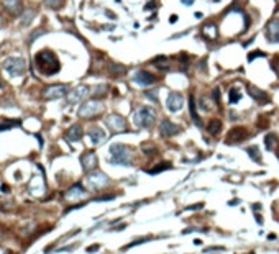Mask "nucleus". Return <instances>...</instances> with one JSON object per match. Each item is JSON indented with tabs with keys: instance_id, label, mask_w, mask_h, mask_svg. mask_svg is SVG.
Here are the masks:
<instances>
[{
	"instance_id": "nucleus-33",
	"label": "nucleus",
	"mask_w": 279,
	"mask_h": 254,
	"mask_svg": "<svg viewBox=\"0 0 279 254\" xmlns=\"http://www.w3.org/2000/svg\"><path fill=\"white\" fill-rule=\"evenodd\" d=\"M241 98V93L238 89H232L230 90V103H238Z\"/></svg>"
},
{
	"instance_id": "nucleus-1",
	"label": "nucleus",
	"mask_w": 279,
	"mask_h": 254,
	"mask_svg": "<svg viewBox=\"0 0 279 254\" xmlns=\"http://www.w3.org/2000/svg\"><path fill=\"white\" fill-rule=\"evenodd\" d=\"M35 64H36L38 71L41 72V74H45V76H53L61 67V64L58 61V57H56V54L53 53V51H49V49L40 51V53L35 56Z\"/></svg>"
},
{
	"instance_id": "nucleus-20",
	"label": "nucleus",
	"mask_w": 279,
	"mask_h": 254,
	"mask_svg": "<svg viewBox=\"0 0 279 254\" xmlns=\"http://www.w3.org/2000/svg\"><path fill=\"white\" fill-rule=\"evenodd\" d=\"M35 15H36V10L25 8L23 13H21V21H20V25H21V26H28V25L31 23V20L35 18Z\"/></svg>"
},
{
	"instance_id": "nucleus-52",
	"label": "nucleus",
	"mask_w": 279,
	"mask_h": 254,
	"mask_svg": "<svg viewBox=\"0 0 279 254\" xmlns=\"http://www.w3.org/2000/svg\"><path fill=\"white\" fill-rule=\"evenodd\" d=\"M213 2H218V0H213Z\"/></svg>"
},
{
	"instance_id": "nucleus-40",
	"label": "nucleus",
	"mask_w": 279,
	"mask_h": 254,
	"mask_svg": "<svg viewBox=\"0 0 279 254\" xmlns=\"http://www.w3.org/2000/svg\"><path fill=\"white\" fill-rule=\"evenodd\" d=\"M143 151H145V154H153L156 149H154L153 146H148V148H146V144H145V146H143Z\"/></svg>"
},
{
	"instance_id": "nucleus-35",
	"label": "nucleus",
	"mask_w": 279,
	"mask_h": 254,
	"mask_svg": "<svg viewBox=\"0 0 279 254\" xmlns=\"http://www.w3.org/2000/svg\"><path fill=\"white\" fill-rule=\"evenodd\" d=\"M151 238H140V239H137V241H131V243H128L123 249H130V248H133V246H138V244H143V243H146V241H149Z\"/></svg>"
},
{
	"instance_id": "nucleus-18",
	"label": "nucleus",
	"mask_w": 279,
	"mask_h": 254,
	"mask_svg": "<svg viewBox=\"0 0 279 254\" xmlns=\"http://www.w3.org/2000/svg\"><path fill=\"white\" fill-rule=\"evenodd\" d=\"M82 138V126L81 125H72L67 131H66V140L74 143V141H79Z\"/></svg>"
},
{
	"instance_id": "nucleus-48",
	"label": "nucleus",
	"mask_w": 279,
	"mask_h": 254,
	"mask_svg": "<svg viewBox=\"0 0 279 254\" xmlns=\"http://www.w3.org/2000/svg\"><path fill=\"white\" fill-rule=\"evenodd\" d=\"M105 13H107V15H109L110 18H115V15H113V13H112V12H105Z\"/></svg>"
},
{
	"instance_id": "nucleus-11",
	"label": "nucleus",
	"mask_w": 279,
	"mask_h": 254,
	"mask_svg": "<svg viewBox=\"0 0 279 254\" xmlns=\"http://www.w3.org/2000/svg\"><path fill=\"white\" fill-rule=\"evenodd\" d=\"M248 138V130L243 126H235L233 130H230V133L227 136V143L233 144V143H241Z\"/></svg>"
},
{
	"instance_id": "nucleus-44",
	"label": "nucleus",
	"mask_w": 279,
	"mask_h": 254,
	"mask_svg": "<svg viewBox=\"0 0 279 254\" xmlns=\"http://www.w3.org/2000/svg\"><path fill=\"white\" fill-rule=\"evenodd\" d=\"M213 100H215V102L220 100V98H218V89H213Z\"/></svg>"
},
{
	"instance_id": "nucleus-24",
	"label": "nucleus",
	"mask_w": 279,
	"mask_h": 254,
	"mask_svg": "<svg viewBox=\"0 0 279 254\" xmlns=\"http://www.w3.org/2000/svg\"><path fill=\"white\" fill-rule=\"evenodd\" d=\"M207 131L210 135H218L222 131V121L220 120H210L207 125Z\"/></svg>"
},
{
	"instance_id": "nucleus-30",
	"label": "nucleus",
	"mask_w": 279,
	"mask_h": 254,
	"mask_svg": "<svg viewBox=\"0 0 279 254\" xmlns=\"http://www.w3.org/2000/svg\"><path fill=\"white\" fill-rule=\"evenodd\" d=\"M45 3L49 7V8H53V10H59V8H62L64 0H45Z\"/></svg>"
},
{
	"instance_id": "nucleus-13",
	"label": "nucleus",
	"mask_w": 279,
	"mask_h": 254,
	"mask_svg": "<svg viewBox=\"0 0 279 254\" xmlns=\"http://www.w3.org/2000/svg\"><path fill=\"white\" fill-rule=\"evenodd\" d=\"M179 131H181V126L173 123V121H169V120H166V118L159 123V133L163 136H174Z\"/></svg>"
},
{
	"instance_id": "nucleus-28",
	"label": "nucleus",
	"mask_w": 279,
	"mask_h": 254,
	"mask_svg": "<svg viewBox=\"0 0 279 254\" xmlns=\"http://www.w3.org/2000/svg\"><path fill=\"white\" fill-rule=\"evenodd\" d=\"M109 71L112 72V74H120V76H123V74H125V66L117 64V62H109Z\"/></svg>"
},
{
	"instance_id": "nucleus-41",
	"label": "nucleus",
	"mask_w": 279,
	"mask_h": 254,
	"mask_svg": "<svg viewBox=\"0 0 279 254\" xmlns=\"http://www.w3.org/2000/svg\"><path fill=\"white\" fill-rule=\"evenodd\" d=\"M145 95H146V97H149V100H153V102H158V98H156V93H154V92H146Z\"/></svg>"
},
{
	"instance_id": "nucleus-14",
	"label": "nucleus",
	"mask_w": 279,
	"mask_h": 254,
	"mask_svg": "<svg viewBox=\"0 0 279 254\" xmlns=\"http://www.w3.org/2000/svg\"><path fill=\"white\" fill-rule=\"evenodd\" d=\"M133 81L143 85V87H146V85H151L156 82V76H153L151 72H148V71H138L137 74L133 76Z\"/></svg>"
},
{
	"instance_id": "nucleus-27",
	"label": "nucleus",
	"mask_w": 279,
	"mask_h": 254,
	"mask_svg": "<svg viewBox=\"0 0 279 254\" xmlns=\"http://www.w3.org/2000/svg\"><path fill=\"white\" fill-rule=\"evenodd\" d=\"M248 151V154H249V157L253 159L255 162H261V152H260V149H258V146H251V148H248L246 149Z\"/></svg>"
},
{
	"instance_id": "nucleus-8",
	"label": "nucleus",
	"mask_w": 279,
	"mask_h": 254,
	"mask_svg": "<svg viewBox=\"0 0 279 254\" xmlns=\"http://www.w3.org/2000/svg\"><path fill=\"white\" fill-rule=\"evenodd\" d=\"M107 184H109V177L105 176L104 172H90L89 176H87V185L90 188H95V190H99V188H102L105 187Z\"/></svg>"
},
{
	"instance_id": "nucleus-34",
	"label": "nucleus",
	"mask_w": 279,
	"mask_h": 254,
	"mask_svg": "<svg viewBox=\"0 0 279 254\" xmlns=\"http://www.w3.org/2000/svg\"><path fill=\"white\" fill-rule=\"evenodd\" d=\"M256 57H266V53H264V51L256 49V51H253V53H249V54H248V61L251 62V61L256 59Z\"/></svg>"
},
{
	"instance_id": "nucleus-38",
	"label": "nucleus",
	"mask_w": 279,
	"mask_h": 254,
	"mask_svg": "<svg viewBox=\"0 0 279 254\" xmlns=\"http://www.w3.org/2000/svg\"><path fill=\"white\" fill-rule=\"evenodd\" d=\"M271 67L274 72H279V56H274V59L271 61Z\"/></svg>"
},
{
	"instance_id": "nucleus-3",
	"label": "nucleus",
	"mask_w": 279,
	"mask_h": 254,
	"mask_svg": "<svg viewBox=\"0 0 279 254\" xmlns=\"http://www.w3.org/2000/svg\"><path fill=\"white\" fill-rule=\"evenodd\" d=\"M156 121V112L151 107H140L135 113V123L143 128H151Z\"/></svg>"
},
{
	"instance_id": "nucleus-12",
	"label": "nucleus",
	"mask_w": 279,
	"mask_h": 254,
	"mask_svg": "<svg viewBox=\"0 0 279 254\" xmlns=\"http://www.w3.org/2000/svg\"><path fill=\"white\" fill-rule=\"evenodd\" d=\"M81 164H82V169H84L85 172L94 171V169L97 167V156H95V152H94V151L84 152V154L81 156Z\"/></svg>"
},
{
	"instance_id": "nucleus-16",
	"label": "nucleus",
	"mask_w": 279,
	"mask_h": 254,
	"mask_svg": "<svg viewBox=\"0 0 279 254\" xmlns=\"http://www.w3.org/2000/svg\"><path fill=\"white\" fill-rule=\"evenodd\" d=\"M2 7L10 13V15H20L23 13V7H21L20 0H2Z\"/></svg>"
},
{
	"instance_id": "nucleus-39",
	"label": "nucleus",
	"mask_w": 279,
	"mask_h": 254,
	"mask_svg": "<svg viewBox=\"0 0 279 254\" xmlns=\"http://www.w3.org/2000/svg\"><path fill=\"white\" fill-rule=\"evenodd\" d=\"M158 5H159V2H156V0H151V2H148V3L145 5V10H154Z\"/></svg>"
},
{
	"instance_id": "nucleus-31",
	"label": "nucleus",
	"mask_w": 279,
	"mask_h": 254,
	"mask_svg": "<svg viewBox=\"0 0 279 254\" xmlns=\"http://www.w3.org/2000/svg\"><path fill=\"white\" fill-rule=\"evenodd\" d=\"M277 141V138L274 136V135H268L266 138H264V146H266V149L268 151H271L274 148V143Z\"/></svg>"
},
{
	"instance_id": "nucleus-36",
	"label": "nucleus",
	"mask_w": 279,
	"mask_h": 254,
	"mask_svg": "<svg viewBox=\"0 0 279 254\" xmlns=\"http://www.w3.org/2000/svg\"><path fill=\"white\" fill-rule=\"evenodd\" d=\"M217 251H225L223 246H210V248H205L204 252L205 254H212V252H217Z\"/></svg>"
},
{
	"instance_id": "nucleus-47",
	"label": "nucleus",
	"mask_w": 279,
	"mask_h": 254,
	"mask_svg": "<svg viewBox=\"0 0 279 254\" xmlns=\"http://www.w3.org/2000/svg\"><path fill=\"white\" fill-rule=\"evenodd\" d=\"M8 190H10V188L7 187V185H2V192H8Z\"/></svg>"
},
{
	"instance_id": "nucleus-17",
	"label": "nucleus",
	"mask_w": 279,
	"mask_h": 254,
	"mask_svg": "<svg viewBox=\"0 0 279 254\" xmlns=\"http://www.w3.org/2000/svg\"><path fill=\"white\" fill-rule=\"evenodd\" d=\"M248 93L251 95V98H255V100H258V102H269V98H268V93L264 92V90H261V89H258L256 85H253V84H249L248 87Z\"/></svg>"
},
{
	"instance_id": "nucleus-37",
	"label": "nucleus",
	"mask_w": 279,
	"mask_h": 254,
	"mask_svg": "<svg viewBox=\"0 0 279 254\" xmlns=\"http://www.w3.org/2000/svg\"><path fill=\"white\" fill-rule=\"evenodd\" d=\"M105 92H107V85H99L97 89L94 90V95H95V97H100V95H104Z\"/></svg>"
},
{
	"instance_id": "nucleus-2",
	"label": "nucleus",
	"mask_w": 279,
	"mask_h": 254,
	"mask_svg": "<svg viewBox=\"0 0 279 254\" xmlns=\"http://www.w3.org/2000/svg\"><path fill=\"white\" fill-rule=\"evenodd\" d=\"M110 162L112 164H121V166H131V159H133V151L130 146L126 144H112L110 146Z\"/></svg>"
},
{
	"instance_id": "nucleus-51",
	"label": "nucleus",
	"mask_w": 279,
	"mask_h": 254,
	"mask_svg": "<svg viewBox=\"0 0 279 254\" xmlns=\"http://www.w3.org/2000/svg\"><path fill=\"white\" fill-rule=\"evenodd\" d=\"M248 254H255V252H248Z\"/></svg>"
},
{
	"instance_id": "nucleus-10",
	"label": "nucleus",
	"mask_w": 279,
	"mask_h": 254,
	"mask_svg": "<svg viewBox=\"0 0 279 254\" xmlns=\"http://www.w3.org/2000/svg\"><path fill=\"white\" fill-rule=\"evenodd\" d=\"M166 105H168V110L169 112H173V113L179 112L181 108H182V105H184V97L181 95L179 92H171L168 100H166Z\"/></svg>"
},
{
	"instance_id": "nucleus-21",
	"label": "nucleus",
	"mask_w": 279,
	"mask_h": 254,
	"mask_svg": "<svg viewBox=\"0 0 279 254\" xmlns=\"http://www.w3.org/2000/svg\"><path fill=\"white\" fill-rule=\"evenodd\" d=\"M85 193V188L81 185V184H76L69 188V190L66 192V197L67 198H76V197H79V195H84Z\"/></svg>"
},
{
	"instance_id": "nucleus-25",
	"label": "nucleus",
	"mask_w": 279,
	"mask_h": 254,
	"mask_svg": "<svg viewBox=\"0 0 279 254\" xmlns=\"http://www.w3.org/2000/svg\"><path fill=\"white\" fill-rule=\"evenodd\" d=\"M171 167H173V164H171V162H161V164H156L153 169H148L146 172L151 174V176H154V174H159V172L168 171V169H171Z\"/></svg>"
},
{
	"instance_id": "nucleus-50",
	"label": "nucleus",
	"mask_w": 279,
	"mask_h": 254,
	"mask_svg": "<svg viewBox=\"0 0 279 254\" xmlns=\"http://www.w3.org/2000/svg\"><path fill=\"white\" fill-rule=\"evenodd\" d=\"M277 157H279V149H277Z\"/></svg>"
},
{
	"instance_id": "nucleus-7",
	"label": "nucleus",
	"mask_w": 279,
	"mask_h": 254,
	"mask_svg": "<svg viewBox=\"0 0 279 254\" xmlns=\"http://www.w3.org/2000/svg\"><path fill=\"white\" fill-rule=\"evenodd\" d=\"M67 85L66 84H56V85H49L45 89V92H43V95H45V98L48 100H56V98H61L64 95H67Z\"/></svg>"
},
{
	"instance_id": "nucleus-9",
	"label": "nucleus",
	"mask_w": 279,
	"mask_h": 254,
	"mask_svg": "<svg viewBox=\"0 0 279 254\" xmlns=\"http://www.w3.org/2000/svg\"><path fill=\"white\" fill-rule=\"evenodd\" d=\"M90 93V89L87 85H77L71 92H67V103H77V102L84 100Z\"/></svg>"
},
{
	"instance_id": "nucleus-49",
	"label": "nucleus",
	"mask_w": 279,
	"mask_h": 254,
	"mask_svg": "<svg viewBox=\"0 0 279 254\" xmlns=\"http://www.w3.org/2000/svg\"><path fill=\"white\" fill-rule=\"evenodd\" d=\"M0 25H2V17H0Z\"/></svg>"
},
{
	"instance_id": "nucleus-32",
	"label": "nucleus",
	"mask_w": 279,
	"mask_h": 254,
	"mask_svg": "<svg viewBox=\"0 0 279 254\" xmlns=\"http://www.w3.org/2000/svg\"><path fill=\"white\" fill-rule=\"evenodd\" d=\"M20 125V121L18 120H10V121H3V123H0V131H3V130H10L13 126H18Z\"/></svg>"
},
{
	"instance_id": "nucleus-45",
	"label": "nucleus",
	"mask_w": 279,
	"mask_h": 254,
	"mask_svg": "<svg viewBox=\"0 0 279 254\" xmlns=\"http://www.w3.org/2000/svg\"><path fill=\"white\" fill-rule=\"evenodd\" d=\"M99 249V244H95V246H90V248H87V252H92V251H97Z\"/></svg>"
},
{
	"instance_id": "nucleus-43",
	"label": "nucleus",
	"mask_w": 279,
	"mask_h": 254,
	"mask_svg": "<svg viewBox=\"0 0 279 254\" xmlns=\"http://www.w3.org/2000/svg\"><path fill=\"white\" fill-rule=\"evenodd\" d=\"M204 205L202 203H197V205H192V207H187V210H197V208H202Z\"/></svg>"
},
{
	"instance_id": "nucleus-15",
	"label": "nucleus",
	"mask_w": 279,
	"mask_h": 254,
	"mask_svg": "<svg viewBox=\"0 0 279 254\" xmlns=\"http://www.w3.org/2000/svg\"><path fill=\"white\" fill-rule=\"evenodd\" d=\"M266 38L271 43H279V18H274V20H271L268 23Z\"/></svg>"
},
{
	"instance_id": "nucleus-19",
	"label": "nucleus",
	"mask_w": 279,
	"mask_h": 254,
	"mask_svg": "<svg viewBox=\"0 0 279 254\" xmlns=\"http://www.w3.org/2000/svg\"><path fill=\"white\" fill-rule=\"evenodd\" d=\"M89 138L94 144H99L105 140V131L99 126H92V128H89Z\"/></svg>"
},
{
	"instance_id": "nucleus-29",
	"label": "nucleus",
	"mask_w": 279,
	"mask_h": 254,
	"mask_svg": "<svg viewBox=\"0 0 279 254\" xmlns=\"http://www.w3.org/2000/svg\"><path fill=\"white\" fill-rule=\"evenodd\" d=\"M199 107L202 108L204 112H210V110H212V98L202 97V98L199 100Z\"/></svg>"
},
{
	"instance_id": "nucleus-22",
	"label": "nucleus",
	"mask_w": 279,
	"mask_h": 254,
	"mask_svg": "<svg viewBox=\"0 0 279 254\" xmlns=\"http://www.w3.org/2000/svg\"><path fill=\"white\" fill-rule=\"evenodd\" d=\"M202 36L205 40H215L217 38V26L215 25H212V23H209L204 30H202Z\"/></svg>"
},
{
	"instance_id": "nucleus-46",
	"label": "nucleus",
	"mask_w": 279,
	"mask_h": 254,
	"mask_svg": "<svg viewBox=\"0 0 279 254\" xmlns=\"http://www.w3.org/2000/svg\"><path fill=\"white\" fill-rule=\"evenodd\" d=\"M169 21H171V23H176V21H177V15H171V17H169Z\"/></svg>"
},
{
	"instance_id": "nucleus-26",
	"label": "nucleus",
	"mask_w": 279,
	"mask_h": 254,
	"mask_svg": "<svg viewBox=\"0 0 279 254\" xmlns=\"http://www.w3.org/2000/svg\"><path fill=\"white\" fill-rule=\"evenodd\" d=\"M154 66L158 67L159 71H168V69H169V61H168V57H166V56H159V57H156Z\"/></svg>"
},
{
	"instance_id": "nucleus-5",
	"label": "nucleus",
	"mask_w": 279,
	"mask_h": 254,
	"mask_svg": "<svg viewBox=\"0 0 279 254\" xmlns=\"http://www.w3.org/2000/svg\"><path fill=\"white\" fill-rule=\"evenodd\" d=\"M3 69L8 72L10 76L13 77H18V76H23L25 74V69H26V64L21 57H7L3 61Z\"/></svg>"
},
{
	"instance_id": "nucleus-23",
	"label": "nucleus",
	"mask_w": 279,
	"mask_h": 254,
	"mask_svg": "<svg viewBox=\"0 0 279 254\" xmlns=\"http://www.w3.org/2000/svg\"><path fill=\"white\" fill-rule=\"evenodd\" d=\"M189 107H190V117L192 120H194V123L200 128L202 126V121H200L199 118V115H197V110H196V102H194V97H189Z\"/></svg>"
},
{
	"instance_id": "nucleus-6",
	"label": "nucleus",
	"mask_w": 279,
	"mask_h": 254,
	"mask_svg": "<svg viewBox=\"0 0 279 254\" xmlns=\"http://www.w3.org/2000/svg\"><path fill=\"white\" fill-rule=\"evenodd\" d=\"M105 125L109 126L112 131H126V120L118 113H110L109 117L105 118Z\"/></svg>"
},
{
	"instance_id": "nucleus-4",
	"label": "nucleus",
	"mask_w": 279,
	"mask_h": 254,
	"mask_svg": "<svg viewBox=\"0 0 279 254\" xmlns=\"http://www.w3.org/2000/svg\"><path fill=\"white\" fill-rule=\"evenodd\" d=\"M102 110H104L102 102L97 100V98H92V100L84 102L79 107V112L77 113H79V117H82V118H92V117H95V115H99Z\"/></svg>"
},
{
	"instance_id": "nucleus-42",
	"label": "nucleus",
	"mask_w": 279,
	"mask_h": 254,
	"mask_svg": "<svg viewBox=\"0 0 279 254\" xmlns=\"http://www.w3.org/2000/svg\"><path fill=\"white\" fill-rule=\"evenodd\" d=\"M43 33H45V31H43V30H38V31H36V33H35V34H31V38H30V41H33V40H36V38H38V36H41Z\"/></svg>"
}]
</instances>
